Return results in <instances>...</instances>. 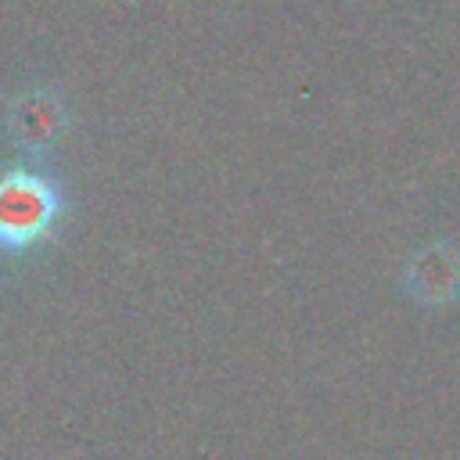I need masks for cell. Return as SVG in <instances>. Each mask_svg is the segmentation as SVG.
Listing matches in <instances>:
<instances>
[{
  "label": "cell",
  "mask_w": 460,
  "mask_h": 460,
  "mask_svg": "<svg viewBox=\"0 0 460 460\" xmlns=\"http://www.w3.org/2000/svg\"><path fill=\"white\" fill-rule=\"evenodd\" d=\"M61 187L32 169H7L0 176V248L25 252L50 237L61 219Z\"/></svg>",
  "instance_id": "1"
},
{
  "label": "cell",
  "mask_w": 460,
  "mask_h": 460,
  "mask_svg": "<svg viewBox=\"0 0 460 460\" xmlns=\"http://www.w3.org/2000/svg\"><path fill=\"white\" fill-rule=\"evenodd\" d=\"M453 280H460V259L453 252H428L420 255L417 262V273H413V295H424L428 302H446L456 295Z\"/></svg>",
  "instance_id": "2"
},
{
  "label": "cell",
  "mask_w": 460,
  "mask_h": 460,
  "mask_svg": "<svg viewBox=\"0 0 460 460\" xmlns=\"http://www.w3.org/2000/svg\"><path fill=\"white\" fill-rule=\"evenodd\" d=\"M58 126H61L58 104L47 101L43 93L18 101V137H25V140H32V144H43L47 137L58 133Z\"/></svg>",
  "instance_id": "3"
}]
</instances>
